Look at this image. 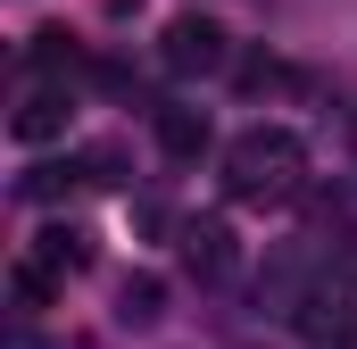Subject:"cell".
Wrapping results in <instances>:
<instances>
[{"instance_id":"cell-10","label":"cell","mask_w":357,"mask_h":349,"mask_svg":"<svg viewBox=\"0 0 357 349\" xmlns=\"http://www.w3.org/2000/svg\"><path fill=\"white\" fill-rule=\"evenodd\" d=\"M8 291H17V308H50V299H59V274H50L42 258H25L17 274H8Z\"/></svg>"},{"instance_id":"cell-7","label":"cell","mask_w":357,"mask_h":349,"mask_svg":"<svg viewBox=\"0 0 357 349\" xmlns=\"http://www.w3.org/2000/svg\"><path fill=\"white\" fill-rule=\"evenodd\" d=\"M116 316H125V325H158V316H167V283H158V274H125Z\"/></svg>"},{"instance_id":"cell-13","label":"cell","mask_w":357,"mask_h":349,"mask_svg":"<svg viewBox=\"0 0 357 349\" xmlns=\"http://www.w3.org/2000/svg\"><path fill=\"white\" fill-rule=\"evenodd\" d=\"M100 8H108V17H133V8H142V0H100Z\"/></svg>"},{"instance_id":"cell-8","label":"cell","mask_w":357,"mask_h":349,"mask_svg":"<svg viewBox=\"0 0 357 349\" xmlns=\"http://www.w3.org/2000/svg\"><path fill=\"white\" fill-rule=\"evenodd\" d=\"M75 183H91L84 158H59V167H33V174H25V200H67Z\"/></svg>"},{"instance_id":"cell-12","label":"cell","mask_w":357,"mask_h":349,"mask_svg":"<svg viewBox=\"0 0 357 349\" xmlns=\"http://www.w3.org/2000/svg\"><path fill=\"white\" fill-rule=\"evenodd\" d=\"M241 84H250V91H266V84H282V67H274V59H250V67H241Z\"/></svg>"},{"instance_id":"cell-5","label":"cell","mask_w":357,"mask_h":349,"mask_svg":"<svg viewBox=\"0 0 357 349\" xmlns=\"http://www.w3.org/2000/svg\"><path fill=\"white\" fill-rule=\"evenodd\" d=\"M158 150L167 158H199L208 150V117L199 108H158Z\"/></svg>"},{"instance_id":"cell-4","label":"cell","mask_w":357,"mask_h":349,"mask_svg":"<svg viewBox=\"0 0 357 349\" xmlns=\"http://www.w3.org/2000/svg\"><path fill=\"white\" fill-rule=\"evenodd\" d=\"M183 266H191V274H225V266H233V233H225L216 216H208V225H183Z\"/></svg>"},{"instance_id":"cell-11","label":"cell","mask_w":357,"mask_h":349,"mask_svg":"<svg viewBox=\"0 0 357 349\" xmlns=\"http://www.w3.org/2000/svg\"><path fill=\"white\" fill-rule=\"evenodd\" d=\"M75 59H84V50H75L67 25H42V34H33V67H75Z\"/></svg>"},{"instance_id":"cell-2","label":"cell","mask_w":357,"mask_h":349,"mask_svg":"<svg viewBox=\"0 0 357 349\" xmlns=\"http://www.w3.org/2000/svg\"><path fill=\"white\" fill-rule=\"evenodd\" d=\"M158 59H167V75H216L233 50H225V25L191 8V17H175V25L158 34Z\"/></svg>"},{"instance_id":"cell-1","label":"cell","mask_w":357,"mask_h":349,"mask_svg":"<svg viewBox=\"0 0 357 349\" xmlns=\"http://www.w3.org/2000/svg\"><path fill=\"white\" fill-rule=\"evenodd\" d=\"M299 167H307L299 133L250 125V133L225 150V191H233V200H291V191H299Z\"/></svg>"},{"instance_id":"cell-3","label":"cell","mask_w":357,"mask_h":349,"mask_svg":"<svg viewBox=\"0 0 357 349\" xmlns=\"http://www.w3.org/2000/svg\"><path fill=\"white\" fill-rule=\"evenodd\" d=\"M67 117H75V108H67V91H59V84H42V91H25V100H17L8 133L42 150V142H59V133H67Z\"/></svg>"},{"instance_id":"cell-6","label":"cell","mask_w":357,"mask_h":349,"mask_svg":"<svg viewBox=\"0 0 357 349\" xmlns=\"http://www.w3.org/2000/svg\"><path fill=\"white\" fill-rule=\"evenodd\" d=\"M33 258L50 266V274H75V266H91V242L75 233V225H42V242H33Z\"/></svg>"},{"instance_id":"cell-9","label":"cell","mask_w":357,"mask_h":349,"mask_svg":"<svg viewBox=\"0 0 357 349\" xmlns=\"http://www.w3.org/2000/svg\"><path fill=\"white\" fill-rule=\"evenodd\" d=\"M299 333H307V341H349V308H341V299H307V316H299Z\"/></svg>"}]
</instances>
